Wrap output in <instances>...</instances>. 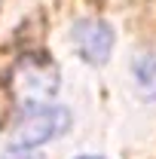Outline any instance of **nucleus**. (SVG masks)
Listing matches in <instances>:
<instances>
[{
	"label": "nucleus",
	"mask_w": 156,
	"mask_h": 159,
	"mask_svg": "<svg viewBox=\"0 0 156 159\" xmlns=\"http://www.w3.org/2000/svg\"><path fill=\"white\" fill-rule=\"evenodd\" d=\"M67 125H71V113L64 107L43 104V107H34L25 113V119L19 122V132H16V141L21 147H40L55 135H61Z\"/></svg>",
	"instance_id": "nucleus-1"
},
{
	"label": "nucleus",
	"mask_w": 156,
	"mask_h": 159,
	"mask_svg": "<svg viewBox=\"0 0 156 159\" xmlns=\"http://www.w3.org/2000/svg\"><path fill=\"white\" fill-rule=\"evenodd\" d=\"M74 43H77L80 55L92 64H104L113 52V31L107 21L98 19H83L74 25Z\"/></svg>",
	"instance_id": "nucleus-2"
},
{
	"label": "nucleus",
	"mask_w": 156,
	"mask_h": 159,
	"mask_svg": "<svg viewBox=\"0 0 156 159\" xmlns=\"http://www.w3.org/2000/svg\"><path fill=\"white\" fill-rule=\"evenodd\" d=\"M6 159H37V156H34V153H9Z\"/></svg>",
	"instance_id": "nucleus-3"
},
{
	"label": "nucleus",
	"mask_w": 156,
	"mask_h": 159,
	"mask_svg": "<svg viewBox=\"0 0 156 159\" xmlns=\"http://www.w3.org/2000/svg\"><path fill=\"white\" fill-rule=\"evenodd\" d=\"M80 159H101V156H80Z\"/></svg>",
	"instance_id": "nucleus-4"
}]
</instances>
